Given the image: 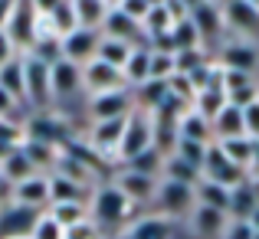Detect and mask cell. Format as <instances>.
<instances>
[{"instance_id": "6da1fadb", "label": "cell", "mask_w": 259, "mask_h": 239, "mask_svg": "<svg viewBox=\"0 0 259 239\" xmlns=\"http://www.w3.org/2000/svg\"><path fill=\"white\" fill-rule=\"evenodd\" d=\"M128 216H132V203L112 183H102V187L92 190V197H89V220L99 229L102 226H125Z\"/></svg>"}, {"instance_id": "7a4b0ae2", "label": "cell", "mask_w": 259, "mask_h": 239, "mask_svg": "<svg viewBox=\"0 0 259 239\" xmlns=\"http://www.w3.org/2000/svg\"><path fill=\"white\" fill-rule=\"evenodd\" d=\"M154 148V118L141 108H132L125 118V131H121V141H118V151L115 158L118 161H135L141 151Z\"/></svg>"}, {"instance_id": "3957f363", "label": "cell", "mask_w": 259, "mask_h": 239, "mask_svg": "<svg viewBox=\"0 0 259 239\" xmlns=\"http://www.w3.org/2000/svg\"><path fill=\"white\" fill-rule=\"evenodd\" d=\"M154 216H164V220H181V216H190V210L197 207V190L187 187V183L177 180H158V190H154Z\"/></svg>"}, {"instance_id": "277c9868", "label": "cell", "mask_w": 259, "mask_h": 239, "mask_svg": "<svg viewBox=\"0 0 259 239\" xmlns=\"http://www.w3.org/2000/svg\"><path fill=\"white\" fill-rule=\"evenodd\" d=\"M4 33L13 43L17 56L30 53L33 43H36V0H13V10H10Z\"/></svg>"}, {"instance_id": "5b68a950", "label": "cell", "mask_w": 259, "mask_h": 239, "mask_svg": "<svg viewBox=\"0 0 259 239\" xmlns=\"http://www.w3.org/2000/svg\"><path fill=\"white\" fill-rule=\"evenodd\" d=\"M23 102L30 108H36L39 112H46L53 102V92H50V66L39 63L36 56H30V53H23Z\"/></svg>"}, {"instance_id": "8992f818", "label": "cell", "mask_w": 259, "mask_h": 239, "mask_svg": "<svg viewBox=\"0 0 259 239\" xmlns=\"http://www.w3.org/2000/svg\"><path fill=\"white\" fill-rule=\"evenodd\" d=\"M246 170H240L233 161L223 158V151L217 145H207V154H203V164H200V180H210V183H220V187L233 190L246 180Z\"/></svg>"}, {"instance_id": "52a82bcc", "label": "cell", "mask_w": 259, "mask_h": 239, "mask_svg": "<svg viewBox=\"0 0 259 239\" xmlns=\"http://www.w3.org/2000/svg\"><path fill=\"white\" fill-rule=\"evenodd\" d=\"M10 203L20 210H30V213H46V207H50V177L33 174L30 180L17 183L10 190Z\"/></svg>"}, {"instance_id": "ba28073f", "label": "cell", "mask_w": 259, "mask_h": 239, "mask_svg": "<svg viewBox=\"0 0 259 239\" xmlns=\"http://www.w3.org/2000/svg\"><path fill=\"white\" fill-rule=\"evenodd\" d=\"M121 88H128V82H125V76H121V69L105 66V63H99V59H92V63L82 66V92H85V95L121 92Z\"/></svg>"}, {"instance_id": "9c48e42d", "label": "cell", "mask_w": 259, "mask_h": 239, "mask_svg": "<svg viewBox=\"0 0 259 239\" xmlns=\"http://www.w3.org/2000/svg\"><path fill=\"white\" fill-rule=\"evenodd\" d=\"M187 20L197 26L203 50H207V43H217V39L227 33V23H223L220 4H187Z\"/></svg>"}, {"instance_id": "30bf717a", "label": "cell", "mask_w": 259, "mask_h": 239, "mask_svg": "<svg viewBox=\"0 0 259 239\" xmlns=\"http://www.w3.org/2000/svg\"><path fill=\"white\" fill-rule=\"evenodd\" d=\"M99 39H102V30H82V26H76L69 36L59 39L63 59H66V63H72V66L92 63V59H95V50H99Z\"/></svg>"}, {"instance_id": "8fae6325", "label": "cell", "mask_w": 259, "mask_h": 239, "mask_svg": "<svg viewBox=\"0 0 259 239\" xmlns=\"http://www.w3.org/2000/svg\"><path fill=\"white\" fill-rule=\"evenodd\" d=\"M135 108L132 88L121 92H102V95H89V115L92 121H112V118H128V112Z\"/></svg>"}, {"instance_id": "7c38bea8", "label": "cell", "mask_w": 259, "mask_h": 239, "mask_svg": "<svg viewBox=\"0 0 259 239\" xmlns=\"http://www.w3.org/2000/svg\"><path fill=\"white\" fill-rule=\"evenodd\" d=\"M112 187L118 190V194H125V200L132 203H151L154 200V190H158V180L154 177H145V174H135V170H118L112 180Z\"/></svg>"}, {"instance_id": "4fadbf2b", "label": "cell", "mask_w": 259, "mask_h": 239, "mask_svg": "<svg viewBox=\"0 0 259 239\" xmlns=\"http://www.w3.org/2000/svg\"><path fill=\"white\" fill-rule=\"evenodd\" d=\"M217 66H220V69H233V72L253 76V69L259 66V53H256L253 43H246V39H233V43H223L220 56H217Z\"/></svg>"}, {"instance_id": "5bb4252c", "label": "cell", "mask_w": 259, "mask_h": 239, "mask_svg": "<svg viewBox=\"0 0 259 239\" xmlns=\"http://www.w3.org/2000/svg\"><path fill=\"white\" fill-rule=\"evenodd\" d=\"M50 92L53 99H72L82 92V66H72L66 59L50 66Z\"/></svg>"}, {"instance_id": "9a60e30c", "label": "cell", "mask_w": 259, "mask_h": 239, "mask_svg": "<svg viewBox=\"0 0 259 239\" xmlns=\"http://www.w3.org/2000/svg\"><path fill=\"white\" fill-rule=\"evenodd\" d=\"M187 223H190V229H194L200 239H220L223 229H227V223H230V216L223 213V210H213V207L197 203V207L190 210Z\"/></svg>"}, {"instance_id": "2e32d148", "label": "cell", "mask_w": 259, "mask_h": 239, "mask_svg": "<svg viewBox=\"0 0 259 239\" xmlns=\"http://www.w3.org/2000/svg\"><path fill=\"white\" fill-rule=\"evenodd\" d=\"M259 207V190H256V180L246 177L240 187L230 190V203H227V216L230 220H240V223H249V216L256 213Z\"/></svg>"}, {"instance_id": "e0dca14e", "label": "cell", "mask_w": 259, "mask_h": 239, "mask_svg": "<svg viewBox=\"0 0 259 239\" xmlns=\"http://www.w3.org/2000/svg\"><path fill=\"white\" fill-rule=\"evenodd\" d=\"M102 36L121 39V43H128V46H138V36H145V33H141V26L135 23V20H128L125 13L112 4L108 13H105V23H102Z\"/></svg>"}, {"instance_id": "ac0fdd59", "label": "cell", "mask_w": 259, "mask_h": 239, "mask_svg": "<svg viewBox=\"0 0 259 239\" xmlns=\"http://www.w3.org/2000/svg\"><path fill=\"white\" fill-rule=\"evenodd\" d=\"M121 131H125V118L92 121V128H89V148L115 154V151H118V141H121Z\"/></svg>"}, {"instance_id": "d6986e66", "label": "cell", "mask_w": 259, "mask_h": 239, "mask_svg": "<svg viewBox=\"0 0 259 239\" xmlns=\"http://www.w3.org/2000/svg\"><path fill=\"white\" fill-rule=\"evenodd\" d=\"M33 174H36V167H33L30 158L23 154V148H13L10 154H4V158H0V180H7L10 187L30 180Z\"/></svg>"}, {"instance_id": "ffe728a7", "label": "cell", "mask_w": 259, "mask_h": 239, "mask_svg": "<svg viewBox=\"0 0 259 239\" xmlns=\"http://www.w3.org/2000/svg\"><path fill=\"white\" fill-rule=\"evenodd\" d=\"M210 134H213V141L243 138V134H246V128H243V108H236V105H230V102H227L223 112L210 121Z\"/></svg>"}, {"instance_id": "44dd1931", "label": "cell", "mask_w": 259, "mask_h": 239, "mask_svg": "<svg viewBox=\"0 0 259 239\" xmlns=\"http://www.w3.org/2000/svg\"><path fill=\"white\" fill-rule=\"evenodd\" d=\"M174 233H177L174 220H164V216L151 213V216H145V220L132 223L125 239H174Z\"/></svg>"}, {"instance_id": "7402d4cb", "label": "cell", "mask_w": 259, "mask_h": 239, "mask_svg": "<svg viewBox=\"0 0 259 239\" xmlns=\"http://www.w3.org/2000/svg\"><path fill=\"white\" fill-rule=\"evenodd\" d=\"M89 187H82V183L69 180V177H59L53 174L50 177V203H85L89 207Z\"/></svg>"}, {"instance_id": "603a6c76", "label": "cell", "mask_w": 259, "mask_h": 239, "mask_svg": "<svg viewBox=\"0 0 259 239\" xmlns=\"http://www.w3.org/2000/svg\"><path fill=\"white\" fill-rule=\"evenodd\" d=\"M177 141H197V145H213V134H210V121L190 108L181 115L177 121Z\"/></svg>"}, {"instance_id": "cb8c5ba5", "label": "cell", "mask_w": 259, "mask_h": 239, "mask_svg": "<svg viewBox=\"0 0 259 239\" xmlns=\"http://www.w3.org/2000/svg\"><path fill=\"white\" fill-rule=\"evenodd\" d=\"M148 59H151V46H132V53H128V63L121 66V76H125L128 88H138L148 82Z\"/></svg>"}, {"instance_id": "d4e9b609", "label": "cell", "mask_w": 259, "mask_h": 239, "mask_svg": "<svg viewBox=\"0 0 259 239\" xmlns=\"http://www.w3.org/2000/svg\"><path fill=\"white\" fill-rule=\"evenodd\" d=\"M108 7H112V4H105V0H72V10H76V23L82 26V30H102Z\"/></svg>"}, {"instance_id": "484cf974", "label": "cell", "mask_w": 259, "mask_h": 239, "mask_svg": "<svg viewBox=\"0 0 259 239\" xmlns=\"http://www.w3.org/2000/svg\"><path fill=\"white\" fill-rule=\"evenodd\" d=\"M223 105H227V92H223V85H210V88H203V92L194 95V105H190V108H194L200 118L213 121L217 115L223 112Z\"/></svg>"}, {"instance_id": "4316f807", "label": "cell", "mask_w": 259, "mask_h": 239, "mask_svg": "<svg viewBox=\"0 0 259 239\" xmlns=\"http://www.w3.org/2000/svg\"><path fill=\"white\" fill-rule=\"evenodd\" d=\"M0 88H4L17 105H23V59L20 56H13L7 66H0Z\"/></svg>"}, {"instance_id": "83f0119b", "label": "cell", "mask_w": 259, "mask_h": 239, "mask_svg": "<svg viewBox=\"0 0 259 239\" xmlns=\"http://www.w3.org/2000/svg\"><path fill=\"white\" fill-rule=\"evenodd\" d=\"M171 26H174V20H171V13H167L164 0H161V4H151V10H148V17L141 20V33H145L148 39L167 36V33H171Z\"/></svg>"}, {"instance_id": "f1b7e54d", "label": "cell", "mask_w": 259, "mask_h": 239, "mask_svg": "<svg viewBox=\"0 0 259 239\" xmlns=\"http://www.w3.org/2000/svg\"><path fill=\"white\" fill-rule=\"evenodd\" d=\"M46 213H50V220H56L63 229H72V226H79V223L89 220V207L85 203H50Z\"/></svg>"}, {"instance_id": "f546056e", "label": "cell", "mask_w": 259, "mask_h": 239, "mask_svg": "<svg viewBox=\"0 0 259 239\" xmlns=\"http://www.w3.org/2000/svg\"><path fill=\"white\" fill-rule=\"evenodd\" d=\"M217 148L223 151V158L233 161L240 170H246L249 174V158H253V141L243 134V138H227V141H213Z\"/></svg>"}, {"instance_id": "4dcf8cb0", "label": "cell", "mask_w": 259, "mask_h": 239, "mask_svg": "<svg viewBox=\"0 0 259 239\" xmlns=\"http://www.w3.org/2000/svg\"><path fill=\"white\" fill-rule=\"evenodd\" d=\"M128 53H132V46H128V43L102 36V39H99V50H95V59H99V63H105V66H115V69H121V66L128 63Z\"/></svg>"}, {"instance_id": "1f68e13d", "label": "cell", "mask_w": 259, "mask_h": 239, "mask_svg": "<svg viewBox=\"0 0 259 239\" xmlns=\"http://www.w3.org/2000/svg\"><path fill=\"white\" fill-rule=\"evenodd\" d=\"M171 46H174V53H181V50H203V43H200V33H197V26L190 23L187 17L184 20H177V23L171 26Z\"/></svg>"}, {"instance_id": "d6a6232c", "label": "cell", "mask_w": 259, "mask_h": 239, "mask_svg": "<svg viewBox=\"0 0 259 239\" xmlns=\"http://www.w3.org/2000/svg\"><path fill=\"white\" fill-rule=\"evenodd\" d=\"M161 167H164V154H161L158 148H148V151H141L135 161H128V170L154 177V180H161Z\"/></svg>"}, {"instance_id": "836d02e7", "label": "cell", "mask_w": 259, "mask_h": 239, "mask_svg": "<svg viewBox=\"0 0 259 239\" xmlns=\"http://www.w3.org/2000/svg\"><path fill=\"white\" fill-rule=\"evenodd\" d=\"M197 203L203 207H213V210H223L227 213V203H230V190L220 187V183H210V180H200L197 183Z\"/></svg>"}, {"instance_id": "e575fe53", "label": "cell", "mask_w": 259, "mask_h": 239, "mask_svg": "<svg viewBox=\"0 0 259 239\" xmlns=\"http://www.w3.org/2000/svg\"><path fill=\"white\" fill-rule=\"evenodd\" d=\"M207 63H210L207 50H181V53H174V76H190V72H197Z\"/></svg>"}, {"instance_id": "d590c367", "label": "cell", "mask_w": 259, "mask_h": 239, "mask_svg": "<svg viewBox=\"0 0 259 239\" xmlns=\"http://www.w3.org/2000/svg\"><path fill=\"white\" fill-rule=\"evenodd\" d=\"M171 76H174V53L151 50V59H148V79H154V82H167Z\"/></svg>"}, {"instance_id": "8d00e7d4", "label": "cell", "mask_w": 259, "mask_h": 239, "mask_svg": "<svg viewBox=\"0 0 259 239\" xmlns=\"http://www.w3.org/2000/svg\"><path fill=\"white\" fill-rule=\"evenodd\" d=\"M30 239H66V229L56 220H50V213H39L30 229Z\"/></svg>"}, {"instance_id": "74e56055", "label": "cell", "mask_w": 259, "mask_h": 239, "mask_svg": "<svg viewBox=\"0 0 259 239\" xmlns=\"http://www.w3.org/2000/svg\"><path fill=\"white\" fill-rule=\"evenodd\" d=\"M151 4H154V0H118L115 7H118V10L125 13L128 20H135V23L141 26V20L148 17V10H151Z\"/></svg>"}, {"instance_id": "f35d334b", "label": "cell", "mask_w": 259, "mask_h": 239, "mask_svg": "<svg viewBox=\"0 0 259 239\" xmlns=\"http://www.w3.org/2000/svg\"><path fill=\"white\" fill-rule=\"evenodd\" d=\"M243 128H246V138L259 141V102L243 108Z\"/></svg>"}, {"instance_id": "ab89813d", "label": "cell", "mask_w": 259, "mask_h": 239, "mask_svg": "<svg viewBox=\"0 0 259 239\" xmlns=\"http://www.w3.org/2000/svg\"><path fill=\"white\" fill-rule=\"evenodd\" d=\"M253 226L249 223H240V220H230L227 223V229H223V236L220 239H253Z\"/></svg>"}, {"instance_id": "60d3db41", "label": "cell", "mask_w": 259, "mask_h": 239, "mask_svg": "<svg viewBox=\"0 0 259 239\" xmlns=\"http://www.w3.org/2000/svg\"><path fill=\"white\" fill-rule=\"evenodd\" d=\"M95 236H99V226H95L92 220H85V223H79V226L66 229V239H95Z\"/></svg>"}, {"instance_id": "b9f144b4", "label": "cell", "mask_w": 259, "mask_h": 239, "mask_svg": "<svg viewBox=\"0 0 259 239\" xmlns=\"http://www.w3.org/2000/svg\"><path fill=\"white\" fill-rule=\"evenodd\" d=\"M13 56H17V50H13V43L7 39V33L0 30V66H7V63H10Z\"/></svg>"}, {"instance_id": "7bdbcfd3", "label": "cell", "mask_w": 259, "mask_h": 239, "mask_svg": "<svg viewBox=\"0 0 259 239\" xmlns=\"http://www.w3.org/2000/svg\"><path fill=\"white\" fill-rule=\"evenodd\" d=\"M13 105H17V102H13L10 95L0 88V118H10V108H13Z\"/></svg>"}, {"instance_id": "ee69618b", "label": "cell", "mask_w": 259, "mask_h": 239, "mask_svg": "<svg viewBox=\"0 0 259 239\" xmlns=\"http://www.w3.org/2000/svg\"><path fill=\"white\" fill-rule=\"evenodd\" d=\"M10 10H13V0H0V30H4L7 20H10Z\"/></svg>"}, {"instance_id": "f6af8a7d", "label": "cell", "mask_w": 259, "mask_h": 239, "mask_svg": "<svg viewBox=\"0 0 259 239\" xmlns=\"http://www.w3.org/2000/svg\"><path fill=\"white\" fill-rule=\"evenodd\" d=\"M249 174L259 177V141H253V158H249Z\"/></svg>"}, {"instance_id": "bcb514c9", "label": "cell", "mask_w": 259, "mask_h": 239, "mask_svg": "<svg viewBox=\"0 0 259 239\" xmlns=\"http://www.w3.org/2000/svg\"><path fill=\"white\" fill-rule=\"evenodd\" d=\"M249 226H253V233H259V207H256V213L249 216Z\"/></svg>"}, {"instance_id": "7dc6e473", "label": "cell", "mask_w": 259, "mask_h": 239, "mask_svg": "<svg viewBox=\"0 0 259 239\" xmlns=\"http://www.w3.org/2000/svg\"><path fill=\"white\" fill-rule=\"evenodd\" d=\"M253 180H256V190H259V177H253Z\"/></svg>"}, {"instance_id": "c3c4849f", "label": "cell", "mask_w": 259, "mask_h": 239, "mask_svg": "<svg viewBox=\"0 0 259 239\" xmlns=\"http://www.w3.org/2000/svg\"><path fill=\"white\" fill-rule=\"evenodd\" d=\"M20 239H30V236H20Z\"/></svg>"}, {"instance_id": "681fc988", "label": "cell", "mask_w": 259, "mask_h": 239, "mask_svg": "<svg viewBox=\"0 0 259 239\" xmlns=\"http://www.w3.org/2000/svg\"><path fill=\"white\" fill-rule=\"evenodd\" d=\"M253 239H259V233H256V236H253Z\"/></svg>"}]
</instances>
